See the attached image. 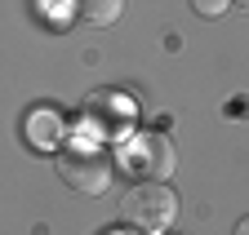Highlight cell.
I'll return each mask as SVG.
<instances>
[{
	"label": "cell",
	"mask_w": 249,
	"mask_h": 235,
	"mask_svg": "<svg viewBox=\"0 0 249 235\" xmlns=\"http://www.w3.org/2000/svg\"><path fill=\"white\" fill-rule=\"evenodd\" d=\"M111 173H116V156L103 138L80 133L58 151V178L67 182L80 195H103L111 187Z\"/></svg>",
	"instance_id": "cell-1"
},
{
	"label": "cell",
	"mask_w": 249,
	"mask_h": 235,
	"mask_svg": "<svg viewBox=\"0 0 249 235\" xmlns=\"http://www.w3.org/2000/svg\"><path fill=\"white\" fill-rule=\"evenodd\" d=\"M120 218L138 226V231H165L174 218H178V195L165 187V182H134L120 200Z\"/></svg>",
	"instance_id": "cell-2"
},
{
	"label": "cell",
	"mask_w": 249,
	"mask_h": 235,
	"mask_svg": "<svg viewBox=\"0 0 249 235\" xmlns=\"http://www.w3.org/2000/svg\"><path fill=\"white\" fill-rule=\"evenodd\" d=\"M80 120H85V133L103 138V142H116L134 129V102L124 94H111V89H93L80 107Z\"/></svg>",
	"instance_id": "cell-3"
},
{
	"label": "cell",
	"mask_w": 249,
	"mask_h": 235,
	"mask_svg": "<svg viewBox=\"0 0 249 235\" xmlns=\"http://www.w3.org/2000/svg\"><path fill=\"white\" fill-rule=\"evenodd\" d=\"M129 169L138 173V178H151V182L174 178V169H178L174 142L165 133H142V138H134L129 142Z\"/></svg>",
	"instance_id": "cell-4"
},
{
	"label": "cell",
	"mask_w": 249,
	"mask_h": 235,
	"mask_svg": "<svg viewBox=\"0 0 249 235\" xmlns=\"http://www.w3.org/2000/svg\"><path fill=\"white\" fill-rule=\"evenodd\" d=\"M67 9L85 27H111L120 18V9H124V0H67Z\"/></svg>",
	"instance_id": "cell-5"
},
{
	"label": "cell",
	"mask_w": 249,
	"mask_h": 235,
	"mask_svg": "<svg viewBox=\"0 0 249 235\" xmlns=\"http://www.w3.org/2000/svg\"><path fill=\"white\" fill-rule=\"evenodd\" d=\"M27 133H31V142H36V146H53V138H58V115L36 111V115L27 120Z\"/></svg>",
	"instance_id": "cell-6"
},
{
	"label": "cell",
	"mask_w": 249,
	"mask_h": 235,
	"mask_svg": "<svg viewBox=\"0 0 249 235\" xmlns=\"http://www.w3.org/2000/svg\"><path fill=\"white\" fill-rule=\"evenodd\" d=\"M227 5H231V0H192V9H196L200 18H223Z\"/></svg>",
	"instance_id": "cell-7"
},
{
	"label": "cell",
	"mask_w": 249,
	"mask_h": 235,
	"mask_svg": "<svg viewBox=\"0 0 249 235\" xmlns=\"http://www.w3.org/2000/svg\"><path fill=\"white\" fill-rule=\"evenodd\" d=\"M236 235H249V218H240V222H236Z\"/></svg>",
	"instance_id": "cell-8"
},
{
	"label": "cell",
	"mask_w": 249,
	"mask_h": 235,
	"mask_svg": "<svg viewBox=\"0 0 249 235\" xmlns=\"http://www.w3.org/2000/svg\"><path fill=\"white\" fill-rule=\"evenodd\" d=\"M231 5H236V9H245V14H249V0H231Z\"/></svg>",
	"instance_id": "cell-9"
},
{
	"label": "cell",
	"mask_w": 249,
	"mask_h": 235,
	"mask_svg": "<svg viewBox=\"0 0 249 235\" xmlns=\"http://www.w3.org/2000/svg\"><path fill=\"white\" fill-rule=\"evenodd\" d=\"M107 235H129V231H107Z\"/></svg>",
	"instance_id": "cell-10"
}]
</instances>
